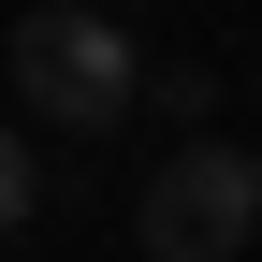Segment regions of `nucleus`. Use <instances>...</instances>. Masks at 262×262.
<instances>
[{
  "instance_id": "nucleus-2",
  "label": "nucleus",
  "mask_w": 262,
  "mask_h": 262,
  "mask_svg": "<svg viewBox=\"0 0 262 262\" xmlns=\"http://www.w3.org/2000/svg\"><path fill=\"white\" fill-rule=\"evenodd\" d=\"M131 233H146V262H233L262 233V146H175V160H146Z\"/></svg>"
},
{
  "instance_id": "nucleus-4",
  "label": "nucleus",
  "mask_w": 262,
  "mask_h": 262,
  "mask_svg": "<svg viewBox=\"0 0 262 262\" xmlns=\"http://www.w3.org/2000/svg\"><path fill=\"white\" fill-rule=\"evenodd\" d=\"M146 88H160V117H204V102H219V73H204V58H160Z\"/></svg>"
},
{
  "instance_id": "nucleus-1",
  "label": "nucleus",
  "mask_w": 262,
  "mask_h": 262,
  "mask_svg": "<svg viewBox=\"0 0 262 262\" xmlns=\"http://www.w3.org/2000/svg\"><path fill=\"white\" fill-rule=\"evenodd\" d=\"M0 58H15V102L44 131H117L146 102V44H131L117 15H88V0H29Z\"/></svg>"
},
{
  "instance_id": "nucleus-3",
  "label": "nucleus",
  "mask_w": 262,
  "mask_h": 262,
  "mask_svg": "<svg viewBox=\"0 0 262 262\" xmlns=\"http://www.w3.org/2000/svg\"><path fill=\"white\" fill-rule=\"evenodd\" d=\"M29 204H44V160H29V131H0V233H15Z\"/></svg>"
}]
</instances>
